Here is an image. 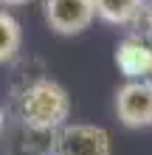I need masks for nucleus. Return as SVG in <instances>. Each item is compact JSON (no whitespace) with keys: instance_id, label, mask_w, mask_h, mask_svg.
<instances>
[{"instance_id":"obj_1","label":"nucleus","mask_w":152,"mask_h":155,"mask_svg":"<svg viewBox=\"0 0 152 155\" xmlns=\"http://www.w3.org/2000/svg\"><path fill=\"white\" fill-rule=\"evenodd\" d=\"M17 113L23 124L37 133H57L68 124L70 116V96L68 90L53 79H34L17 96Z\"/></svg>"},{"instance_id":"obj_2","label":"nucleus","mask_w":152,"mask_h":155,"mask_svg":"<svg viewBox=\"0 0 152 155\" xmlns=\"http://www.w3.org/2000/svg\"><path fill=\"white\" fill-rule=\"evenodd\" d=\"M53 155H113V138L99 124H62L51 141Z\"/></svg>"},{"instance_id":"obj_3","label":"nucleus","mask_w":152,"mask_h":155,"mask_svg":"<svg viewBox=\"0 0 152 155\" xmlns=\"http://www.w3.org/2000/svg\"><path fill=\"white\" fill-rule=\"evenodd\" d=\"M115 116L124 127H152V79H127L115 90Z\"/></svg>"},{"instance_id":"obj_4","label":"nucleus","mask_w":152,"mask_h":155,"mask_svg":"<svg viewBox=\"0 0 152 155\" xmlns=\"http://www.w3.org/2000/svg\"><path fill=\"white\" fill-rule=\"evenodd\" d=\"M42 14L48 28L62 37L82 34L96 20L93 0H42Z\"/></svg>"},{"instance_id":"obj_5","label":"nucleus","mask_w":152,"mask_h":155,"mask_svg":"<svg viewBox=\"0 0 152 155\" xmlns=\"http://www.w3.org/2000/svg\"><path fill=\"white\" fill-rule=\"evenodd\" d=\"M115 65L127 79H152V40L127 34L115 45Z\"/></svg>"},{"instance_id":"obj_6","label":"nucleus","mask_w":152,"mask_h":155,"mask_svg":"<svg viewBox=\"0 0 152 155\" xmlns=\"http://www.w3.org/2000/svg\"><path fill=\"white\" fill-rule=\"evenodd\" d=\"M141 6H144V0H93L96 17L104 20L107 25H121V28L132 23Z\"/></svg>"},{"instance_id":"obj_7","label":"nucleus","mask_w":152,"mask_h":155,"mask_svg":"<svg viewBox=\"0 0 152 155\" xmlns=\"http://www.w3.org/2000/svg\"><path fill=\"white\" fill-rule=\"evenodd\" d=\"M23 45V28L6 8H0V65L11 62Z\"/></svg>"},{"instance_id":"obj_8","label":"nucleus","mask_w":152,"mask_h":155,"mask_svg":"<svg viewBox=\"0 0 152 155\" xmlns=\"http://www.w3.org/2000/svg\"><path fill=\"white\" fill-rule=\"evenodd\" d=\"M132 37L152 40V0H144V6L138 8V14L132 17V23L127 25Z\"/></svg>"},{"instance_id":"obj_9","label":"nucleus","mask_w":152,"mask_h":155,"mask_svg":"<svg viewBox=\"0 0 152 155\" xmlns=\"http://www.w3.org/2000/svg\"><path fill=\"white\" fill-rule=\"evenodd\" d=\"M31 0H0V6H6V8H11V6H28Z\"/></svg>"},{"instance_id":"obj_10","label":"nucleus","mask_w":152,"mask_h":155,"mask_svg":"<svg viewBox=\"0 0 152 155\" xmlns=\"http://www.w3.org/2000/svg\"><path fill=\"white\" fill-rule=\"evenodd\" d=\"M3 133H6V110L0 107V141H3Z\"/></svg>"}]
</instances>
